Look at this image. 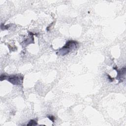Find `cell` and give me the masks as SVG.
I'll return each instance as SVG.
<instances>
[{
	"label": "cell",
	"mask_w": 126,
	"mask_h": 126,
	"mask_svg": "<svg viewBox=\"0 0 126 126\" xmlns=\"http://www.w3.org/2000/svg\"><path fill=\"white\" fill-rule=\"evenodd\" d=\"M7 80L11 83L15 85H21L23 83V76L20 74L6 75L5 74H1L0 76V80Z\"/></svg>",
	"instance_id": "6da1fadb"
},
{
	"label": "cell",
	"mask_w": 126,
	"mask_h": 126,
	"mask_svg": "<svg viewBox=\"0 0 126 126\" xmlns=\"http://www.w3.org/2000/svg\"><path fill=\"white\" fill-rule=\"evenodd\" d=\"M77 44L78 43L75 41L68 40L66 42L65 45L57 52V54L59 53V55L64 56L75 49L77 47Z\"/></svg>",
	"instance_id": "7a4b0ae2"
},
{
	"label": "cell",
	"mask_w": 126,
	"mask_h": 126,
	"mask_svg": "<svg viewBox=\"0 0 126 126\" xmlns=\"http://www.w3.org/2000/svg\"><path fill=\"white\" fill-rule=\"evenodd\" d=\"M36 125H37L36 121H35L34 120H32L29 122V124H27V126H34Z\"/></svg>",
	"instance_id": "3957f363"
},
{
	"label": "cell",
	"mask_w": 126,
	"mask_h": 126,
	"mask_svg": "<svg viewBox=\"0 0 126 126\" xmlns=\"http://www.w3.org/2000/svg\"><path fill=\"white\" fill-rule=\"evenodd\" d=\"M48 118L51 121H52L54 123V120H55V118L54 116H48Z\"/></svg>",
	"instance_id": "277c9868"
}]
</instances>
